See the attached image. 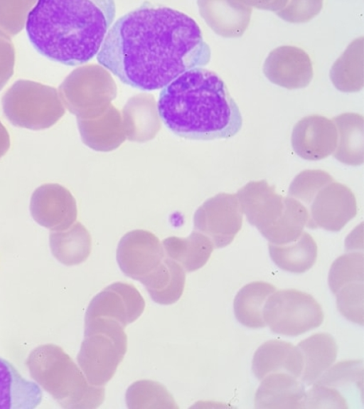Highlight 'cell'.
Returning <instances> with one entry per match:
<instances>
[{"label":"cell","mask_w":364,"mask_h":409,"mask_svg":"<svg viewBox=\"0 0 364 409\" xmlns=\"http://www.w3.org/2000/svg\"><path fill=\"white\" fill-rule=\"evenodd\" d=\"M15 49L10 36L0 30V90L14 74Z\"/></svg>","instance_id":"obj_34"},{"label":"cell","mask_w":364,"mask_h":409,"mask_svg":"<svg viewBox=\"0 0 364 409\" xmlns=\"http://www.w3.org/2000/svg\"><path fill=\"white\" fill-rule=\"evenodd\" d=\"M145 302L132 285L114 282L92 298L85 321L102 318L114 321L125 328L143 313Z\"/></svg>","instance_id":"obj_10"},{"label":"cell","mask_w":364,"mask_h":409,"mask_svg":"<svg viewBox=\"0 0 364 409\" xmlns=\"http://www.w3.org/2000/svg\"><path fill=\"white\" fill-rule=\"evenodd\" d=\"M255 395L256 408H304L305 387L298 378L286 372L263 378Z\"/></svg>","instance_id":"obj_14"},{"label":"cell","mask_w":364,"mask_h":409,"mask_svg":"<svg viewBox=\"0 0 364 409\" xmlns=\"http://www.w3.org/2000/svg\"><path fill=\"white\" fill-rule=\"evenodd\" d=\"M363 282L351 283L341 287L336 295L337 308L349 321L363 325Z\"/></svg>","instance_id":"obj_32"},{"label":"cell","mask_w":364,"mask_h":409,"mask_svg":"<svg viewBox=\"0 0 364 409\" xmlns=\"http://www.w3.org/2000/svg\"><path fill=\"white\" fill-rule=\"evenodd\" d=\"M323 1H252L251 5L273 10L282 19L299 23L307 21L318 14L322 8Z\"/></svg>","instance_id":"obj_30"},{"label":"cell","mask_w":364,"mask_h":409,"mask_svg":"<svg viewBox=\"0 0 364 409\" xmlns=\"http://www.w3.org/2000/svg\"><path fill=\"white\" fill-rule=\"evenodd\" d=\"M252 11V6L244 1H218L204 2L203 15L218 34L235 38L245 31Z\"/></svg>","instance_id":"obj_18"},{"label":"cell","mask_w":364,"mask_h":409,"mask_svg":"<svg viewBox=\"0 0 364 409\" xmlns=\"http://www.w3.org/2000/svg\"><path fill=\"white\" fill-rule=\"evenodd\" d=\"M271 259L283 270L292 273H304L316 262L317 245L308 233L303 231L296 240L284 244H269Z\"/></svg>","instance_id":"obj_22"},{"label":"cell","mask_w":364,"mask_h":409,"mask_svg":"<svg viewBox=\"0 0 364 409\" xmlns=\"http://www.w3.org/2000/svg\"><path fill=\"white\" fill-rule=\"evenodd\" d=\"M263 72L269 81L287 89L305 87L313 78L309 55L303 49L292 46L272 50L265 59Z\"/></svg>","instance_id":"obj_13"},{"label":"cell","mask_w":364,"mask_h":409,"mask_svg":"<svg viewBox=\"0 0 364 409\" xmlns=\"http://www.w3.org/2000/svg\"><path fill=\"white\" fill-rule=\"evenodd\" d=\"M125 400L130 409H178L176 402L167 388L151 380H140L129 386Z\"/></svg>","instance_id":"obj_26"},{"label":"cell","mask_w":364,"mask_h":409,"mask_svg":"<svg viewBox=\"0 0 364 409\" xmlns=\"http://www.w3.org/2000/svg\"><path fill=\"white\" fill-rule=\"evenodd\" d=\"M314 383L332 388L338 392L342 389L341 392L346 393L353 394V391L363 392V362L362 360L340 361L328 368Z\"/></svg>","instance_id":"obj_27"},{"label":"cell","mask_w":364,"mask_h":409,"mask_svg":"<svg viewBox=\"0 0 364 409\" xmlns=\"http://www.w3.org/2000/svg\"><path fill=\"white\" fill-rule=\"evenodd\" d=\"M302 358L300 380L310 386L329 368L336 359L338 346L328 333H317L300 341L297 346Z\"/></svg>","instance_id":"obj_17"},{"label":"cell","mask_w":364,"mask_h":409,"mask_svg":"<svg viewBox=\"0 0 364 409\" xmlns=\"http://www.w3.org/2000/svg\"><path fill=\"white\" fill-rule=\"evenodd\" d=\"M157 107L164 125L185 139H227L242 124L239 107L223 80L202 68L184 72L163 87Z\"/></svg>","instance_id":"obj_3"},{"label":"cell","mask_w":364,"mask_h":409,"mask_svg":"<svg viewBox=\"0 0 364 409\" xmlns=\"http://www.w3.org/2000/svg\"><path fill=\"white\" fill-rule=\"evenodd\" d=\"M333 85L340 91L354 92L363 87V36L355 38L334 62L330 70Z\"/></svg>","instance_id":"obj_24"},{"label":"cell","mask_w":364,"mask_h":409,"mask_svg":"<svg viewBox=\"0 0 364 409\" xmlns=\"http://www.w3.org/2000/svg\"><path fill=\"white\" fill-rule=\"evenodd\" d=\"M275 291L274 285L263 281L252 282L242 287L237 293L233 302L237 320L249 328L264 327V305Z\"/></svg>","instance_id":"obj_23"},{"label":"cell","mask_w":364,"mask_h":409,"mask_svg":"<svg viewBox=\"0 0 364 409\" xmlns=\"http://www.w3.org/2000/svg\"><path fill=\"white\" fill-rule=\"evenodd\" d=\"M263 318L270 329L278 334L297 336L318 327L323 312L314 297L294 289L274 292L267 299Z\"/></svg>","instance_id":"obj_6"},{"label":"cell","mask_w":364,"mask_h":409,"mask_svg":"<svg viewBox=\"0 0 364 409\" xmlns=\"http://www.w3.org/2000/svg\"><path fill=\"white\" fill-rule=\"evenodd\" d=\"M163 248L168 257L178 263L186 272H191L206 264L214 245L208 237L194 230L186 238H165Z\"/></svg>","instance_id":"obj_20"},{"label":"cell","mask_w":364,"mask_h":409,"mask_svg":"<svg viewBox=\"0 0 364 409\" xmlns=\"http://www.w3.org/2000/svg\"><path fill=\"white\" fill-rule=\"evenodd\" d=\"M338 133L336 148L333 156L346 165L363 163V117L347 112L333 118Z\"/></svg>","instance_id":"obj_21"},{"label":"cell","mask_w":364,"mask_h":409,"mask_svg":"<svg viewBox=\"0 0 364 409\" xmlns=\"http://www.w3.org/2000/svg\"><path fill=\"white\" fill-rule=\"evenodd\" d=\"M252 364L255 376L260 381L274 372H286L299 378L303 366L298 347L279 339L262 344L255 351Z\"/></svg>","instance_id":"obj_15"},{"label":"cell","mask_w":364,"mask_h":409,"mask_svg":"<svg viewBox=\"0 0 364 409\" xmlns=\"http://www.w3.org/2000/svg\"><path fill=\"white\" fill-rule=\"evenodd\" d=\"M115 14L111 0H40L28 14L26 31L40 54L74 66L97 55Z\"/></svg>","instance_id":"obj_2"},{"label":"cell","mask_w":364,"mask_h":409,"mask_svg":"<svg viewBox=\"0 0 364 409\" xmlns=\"http://www.w3.org/2000/svg\"><path fill=\"white\" fill-rule=\"evenodd\" d=\"M1 104L12 124L33 130L51 127L65 112L55 88L27 80L15 82L4 95Z\"/></svg>","instance_id":"obj_5"},{"label":"cell","mask_w":364,"mask_h":409,"mask_svg":"<svg viewBox=\"0 0 364 409\" xmlns=\"http://www.w3.org/2000/svg\"><path fill=\"white\" fill-rule=\"evenodd\" d=\"M61 257L66 265H76L87 260L92 250L89 231L77 222L68 232L59 235Z\"/></svg>","instance_id":"obj_29"},{"label":"cell","mask_w":364,"mask_h":409,"mask_svg":"<svg viewBox=\"0 0 364 409\" xmlns=\"http://www.w3.org/2000/svg\"><path fill=\"white\" fill-rule=\"evenodd\" d=\"M194 230L210 238L214 248L230 245L240 230L242 211L235 195L220 193L205 201L195 212Z\"/></svg>","instance_id":"obj_7"},{"label":"cell","mask_w":364,"mask_h":409,"mask_svg":"<svg viewBox=\"0 0 364 409\" xmlns=\"http://www.w3.org/2000/svg\"><path fill=\"white\" fill-rule=\"evenodd\" d=\"M235 196L249 223L262 235L277 223L285 209V198L266 180L248 182Z\"/></svg>","instance_id":"obj_11"},{"label":"cell","mask_w":364,"mask_h":409,"mask_svg":"<svg viewBox=\"0 0 364 409\" xmlns=\"http://www.w3.org/2000/svg\"><path fill=\"white\" fill-rule=\"evenodd\" d=\"M124 329L110 319L85 321V339L77 362L90 384L104 386L114 375L127 350Z\"/></svg>","instance_id":"obj_4"},{"label":"cell","mask_w":364,"mask_h":409,"mask_svg":"<svg viewBox=\"0 0 364 409\" xmlns=\"http://www.w3.org/2000/svg\"><path fill=\"white\" fill-rule=\"evenodd\" d=\"M35 1H0V30L8 35L18 33L26 25Z\"/></svg>","instance_id":"obj_33"},{"label":"cell","mask_w":364,"mask_h":409,"mask_svg":"<svg viewBox=\"0 0 364 409\" xmlns=\"http://www.w3.org/2000/svg\"><path fill=\"white\" fill-rule=\"evenodd\" d=\"M333 181V177L321 169H306L300 172L291 181L288 196L310 204L318 191Z\"/></svg>","instance_id":"obj_31"},{"label":"cell","mask_w":364,"mask_h":409,"mask_svg":"<svg viewBox=\"0 0 364 409\" xmlns=\"http://www.w3.org/2000/svg\"><path fill=\"white\" fill-rule=\"evenodd\" d=\"M42 398L41 386L24 378L11 362L0 356V409H33Z\"/></svg>","instance_id":"obj_16"},{"label":"cell","mask_w":364,"mask_h":409,"mask_svg":"<svg viewBox=\"0 0 364 409\" xmlns=\"http://www.w3.org/2000/svg\"><path fill=\"white\" fill-rule=\"evenodd\" d=\"M210 56L191 16L144 1L112 24L97 60L124 84L151 91L190 69L206 65Z\"/></svg>","instance_id":"obj_1"},{"label":"cell","mask_w":364,"mask_h":409,"mask_svg":"<svg viewBox=\"0 0 364 409\" xmlns=\"http://www.w3.org/2000/svg\"><path fill=\"white\" fill-rule=\"evenodd\" d=\"M309 220V210L301 202L292 197H285L283 215L262 236L275 245L291 243L299 238Z\"/></svg>","instance_id":"obj_25"},{"label":"cell","mask_w":364,"mask_h":409,"mask_svg":"<svg viewBox=\"0 0 364 409\" xmlns=\"http://www.w3.org/2000/svg\"><path fill=\"white\" fill-rule=\"evenodd\" d=\"M10 145L9 135L0 122V158L7 152Z\"/></svg>","instance_id":"obj_35"},{"label":"cell","mask_w":364,"mask_h":409,"mask_svg":"<svg viewBox=\"0 0 364 409\" xmlns=\"http://www.w3.org/2000/svg\"><path fill=\"white\" fill-rule=\"evenodd\" d=\"M337 142L336 125L333 120L324 116L313 115L304 117L292 130L293 149L306 160H321L333 154Z\"/></svg>","instance_id":"obj_12"},{"label":"cell","mask_w":364,"mask_h":409,"mask_svg":"<svg viewBox=\"0 0 364 409\" xmlns=\"http://www.w3.org/2000/svg\"><path fill=\"white\" fill-rule=\"evenodd\" d=\"M309 213L307 228L338 232L357 214L355 195L347 186L332 181L316 195Z\"/></svg>","instance_id":"obj_9"},{"label":"cell","mask_w":364,"mask_h":409,"mask_svg":"<svg viewBox=\"0 0 364 409\" xmlns=\"http://www.w3.org/2000/svg\"><path fill=\"white\" fill-rule=\"evenodd\" d=\"M364 255L352 252L338 257L332 264L328 274V285L336 294L345 285L363 282Z\"/></svg>","instance_id":"obj_28"},{"label":"cell","mask_w":364,"mask_h":409,"mask_svg":"<svg viewBox=\"0 0 364 409\" xmlns=\"http://www.w3.org/2000/svg\"><path fill=\"white\" fill-rule=\"evenodd\" d=\"M116 255L122 272L139 281L156 268L166 256L159 238L145 230H134L124 235Z\"/></svg>","instance_id":"obj_8"},{"label":"cell","mask_w":364,"mask_h":409,"mask_svg":"<svg viewBox=\"0 0 364 409\" xmlns=\"http://www.w3.org/2000/svg\"><path fill=\"white\" fill-rule=\"evenodd\" d=\"M140 282L154 302L168 305L176 303L181 298L186 273L178 263L165 257L159 265Z\"/></svg>","instance_id":"obj_19"}]
</instances>
